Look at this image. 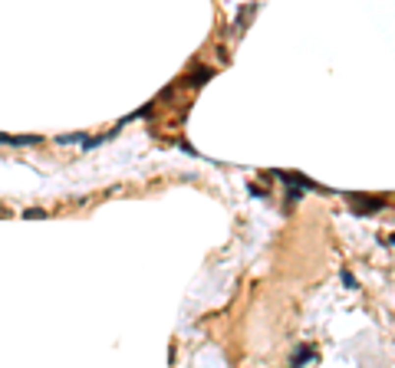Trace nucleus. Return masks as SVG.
Listing matches in <instances>:
<instances>
[{"label": "nucleus", "instance_id": "nucleus-10", "mask_svg": "<svg viewBox=\"0 0 395 368\" xmlns=\"http://www.w3.org/2000/svg\"><path fill=\"white\" fill-rule=\"evenodd\" d=\"M0 145H13V135H7V131H0Z\"/></svg>", "mask_w": 395, "mask_h": 368}, {"label": "nucleus", "instance_id": "nucleus-7", "mask_svg": "<svg viewBox=\"0 0 395 368\" xmlns=\"http://www.w3.org/2000/svg\"><path fill=\"white\" fill-rule=\"evenodd\" d=\"M59 145H76V141H83V135H79V131H73V135H59Z\"/></svg>", "mask_w": 395, "mask_h": 368}, {"label": "nucleus", "instance_id": "nucleus-3", "mask_svg": "<svg viewBox=\"0 0 395 368\" xmlns=\"http://www.w3.org/2000/svg\"><path fill=\"white\" fill-rule=\"evenodd\" d=\"M313 345H303V348H296V355H293V362H290V368H300V365H307V362H313Z\"/></svg>", "mask_w": 395, "mask_h": 368}, {"label": "nucleus", "instance_id": "nucleus-8", "mask_svg": "<svg viewBox=\"0 0 395 368\" xmlns=\"http://www.w3.org/2000/svg\"><path fill=\"white\" fill-rule=\"evenodd\" d=\"M339 280H342V286H349V289H356V276H352L349 270H342V273H339Z\"/></svg>", "mask_w": 395, "mask_h": 368}, {"label": "nucleus", "instance_id": "nucleus-4", "mask_svg": "<svg viewBox=\"0 0 395 368\" xmlns=\"http://www.w3.org/2000/svg\"><path fill=\"white\" fill-rule=\"evenodd\" d=\"M211 76H214V69H208V66H201V69H195V73L188 76V82H191V86H204V82H208Z\"/></svg>", "mask_w": 395, "mask_h": 368}, {"label": "nucleus", "instance_id": "nucleus-6", "mask_svg": "<svg viewBox=\"0 0 395 368\" xmlns=\"http://www.w3.org/2000/svg\"><path fill=\"white\" fill-rule=\"evenodd\" d=\"M23 217H27V220H43V217H50L43 210V207H30V210H23Z\"/></svg>", "mask_w": 395, "mask_h": 368}, {"label": "nucleus", "instance_id": "nucleus-2", "mask_svg": "<svg viewBox=\"0 0 395 368\" xmlns=\"http://www.w3.org/2000/svg\"><path fill=\"white\" fill-rule=\"evenodd\" d=\"M277 181L293 184V191H326V187H319L313 178H307V174H296V171H277Z\"/></svg>", "mask_w": 395, "mask_h": 368}, {"label": "nucleus", "instance_id": "nucleus-1", "mask_svg": "<svg viewBox=\"0 0 395 368\" xmlns=\"http://www.w3.org/2000/svg\"><path fill=\"white\" fill-rule=\"evenodd\" d=\"M349 204H352V210H356V217H369V214H375V210H382V204H385V197H369V194H349Z\"/></svg>", "mask_w": 395, "mask_h": 368}, {"label": "nucleus", "instance_id": "nucleus-5", "mask_svg": "<svg viewBox=\"0 0 395 368\" xmlns=\"http://www.w3.org/2000/svg\"><path fill=\"white\" fill-rule=\"evenodd\" d=\"M40 141H43V135H13V145H40Z\"/></svg>", "mask_w": 395, "mask_h": 368}, {"label": "nucleus", "instance_id": "nucleus-9", "mask_svg": "<svg viewBox=\"0 0 395 368\" xmlns=\"http://www.w3.org/2000/svg\"><path fill=\"white\" fill-rule=\"evenodd\" d=\"M300 197H303V191H293V187H290V191H286V204H296Z\"/></svg>", "mask_w": 395, "mask_h": 368}]
</instances>
